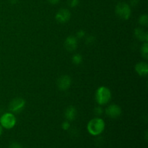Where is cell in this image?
Listing matches in <instances>:
<instances>
[{"mask_svg": "<svg viewBox=\"0 0 148 148\" xmlns=\"http://www.w3.org/2000/svg\"><path fill=\"white\" fill-rule=\"evenodd\" d=\"M106 124L103 120L99 117H95L91 119L87 125V130L92 136H98L103 132Z\"/></svg>", "mask_w": 148, "mask_h": 148, "instance_id": "obj_1", "label": "cell"}, {"mask_svg": "<svg viewBox=\"0 0 148 148\" xmlns=\"http://www.w3.org/2000/svg\"><path fill=\"white\" fill-rule=\"evenodd\" d=\"M95 98L97 103L101 106L106 105L111 99V90L107 87H99L95 92Z\"/></svg>", "mask_w": 148, "mask_h": 148, "instance_id": "obj_2", "label": "cell"}, {"mask_svg": "<svg viewBox=\"0 0 148 148\" xmlns=\"http://www.w3.org/2000/svg\"><path fill=\"white\" fill-rule=\"evenodd\" d=\"M115 12L116 15L121 20H127L131 17V7L125 2L118 3L116 6Z\"/></svg>", "mask_w": 148, "mask_h": 148, "instance_id": "obj_3", "label": "cell"}, {"mask_svg": "<svg viewBox=\"0 0 148 148\" xmlns=\"http://www.w3.org/2000/svg\"><path fill=\"white\" fill-rule=\"evenodd\" d=\"M17 123V119L14 114L11 112L4 113L0 117V124L6 130H11L14 128Z\"/></svg>", "mask_w": 148, "mask_h": 148, "instance_id": "obj_4", "label": "cell"}, {"mask_svg": "<svg viewBox=\"0 0 148 148\" xmlns=\"http://www.w3.org/2000/svg\"><path fill=\"white\" fill-rule=\"evenodd\" d=\"M26 102L23 98H16L13 99L9 105V111L12 114H18L24 109Z\"/></svg>", "mask_w": 148, "mask_h": 148, "instance_id": "obj_5", "label": "cell"}, {"mask_svg": "<svg viewBox=\"0 0 148 148\" xmlns=\"http://www.w3.org/2000/svg\"><path fill=\"white\" fill-rule=\"evenodd\" d=\"M71 18V12L69 10L66 8L60 9L59 11L56 12L55 15V19L59 23L64 24L67 23Z\"/></svg>", "mask_w": 148, "mask_h": 148, "instance_id": "obj_6", "label": "cell"}, {"mask_svg": "<svg viewBox=\"0 0 148 148\" xmlns=\"http://www.w3.org/2000/svg\"><path fill=\"white\" fill-rule=\"evenodd\" d=\"M106 114L111 119H117L121 115V108L116 104H111L105 110Z\"/></svg>", "mask_w": 148, "mask_h": 148, "instance_id": "obj_7", "label": "cell"}, {"mask_svg": "<svg viewBox=\"0 0 148 148\" xmlns=\"http://www.w3.org/2000/svg\"><path fill=\"white\" fill-rule=\"evenodd\" d=\"M71 84L72 79L69 75H62L57 79V87L62 91H65L69 89Z\"/></svg>", "mask_w": 148, "mask_h": 148, "instance_id": "obj_8", "label": "cell"}, {"mask_svg": "<svg viewBox=\"0 0 148 148\" xmlns=\"http://www.w3.org/2000/svg\"><path fill=\"white\" fill-rule=\"evenodd\" d=\"M78 39L74 36H69L64 41V47L66 51L69 52L74 51L77 48Z\"/></svg>", "mask_w": 148, "mask_h": 148, "instance_id": "obj_9", "label": "cell"}, {"mask_svg": "<svg viewBox=\"0 0 148 148\" xmlns=\"http://www.w3.org/2000/svg\"><path fill=\"white\" fill-rule=\"evenodd\" d=\"M134 69L138 75L141 77H145L148 74V64L146 62H140L136 64L134 66Z\"/></svg>", "mask_w": 148, "mask_h": 148, "instance_id": "obj_10", "label": "cell"}, {"mask_svg": "<svg viewBox=\"0 0 148 148\" xmlns=\"http://www.w3.org/2000/svg\"><path fill=\"white\" fill-rule=\"evenodd\" d=\"M134 34L136 38L138 39L140 41L147 42L148 41V33L145 30L141 27H136L134 30Z\"/></svg>", "mask_w": 148, "mask_h": 148, "instance_id": "obj_11", "label": "cell"}, {"mask_svg": "<svg viewBox=\"0 0 148 148\" xmlns=\"http://www.w3.org/2000/svg\"><path fill=\"white\" fill-rule=\"evenodd\" d=\"M77 114V112L76 108L72 106L67 107L64 111V117L68 121H74L76 119Z\"/></svg>", "mask_w": 148, "mask_h": 148, "instance_id": "obj_12", "label": "cell"}, {"mask_svg": "<svg viewBox=\"0 0 148 148\" xmlns=\"http://www.w3.org/2000/svg\"><path fill=\"white\" fill-rule=\"evenodd\" d=\"M72 63L75 64L76 65H79L82 63V61H83V57H82V55L80 53H75L73 55L72 58Z\"/></svg>", "mask_w": 148, "mask_h": 148, "instance_id": "obj_13", "label": "cell"}, {"mask_svg": "<svg viewBox=\"0 0 148 148\" xmlns=\"http://www.w3.org/2000/svg\"><path fill=\"white\" fill-rule=\"evenodd\" d=\"M141 54L145 59H148V43L147 42H143V44L142 45L141 49Z\"/></svg>", "mask_w": 148, "mask_h": 148, "instance_id": "obj_14", "label": "cell"}, {"mask_svg": "<svg viewBox=\"0 0 148 148\" xmlns=\"http://www.w3.org/2000/svg\"><path fill=\"white\" fill-rule=\"evenodd\" d=\"M139 23L141 26H147L148 25V15L147 14H141L139 17Z\"/></svg>", "mask_w": 148, "mask_h": 148, "instance_id": "obj_15", "label": "cell"}, {"mask_svg": "<svg viewBox=\"0 0 148 148\" xmlns=\"http://www.w3.org/2000/svg\"><path fill=\"white\" fill-rule=\"evenodd\" d=\"M95 37L93 36H89L88 37L86 38L85 39V43L87 45L90 46V45H92L95 43Z\"/></svg>", "mask_w": 148, "mask_h": 148, "instance_id": "obj_16", "label": "cell"}, {"mask_svg": "<svg viewBox=\"0 0 148 148\" xmlns=\"http://www.w3.org/2000/svg\"><path fill=\"white\" fill-rule=\"evenodd\" d=\"M85 34H86V32L84 30H79L76 33V36L75 37L77 38V39H82L85 36Z\"/></svg>", "mask_w": 148, "mask_h": 148, "instance_id": "obj_17", "label": "cell"}, {"mask_svg": "<svg viewBox=\"0 0 148 148\" xmlns=\"http://www.w3.org/2000/svg\"><path fill=\"white\" fill-rule=\"evenodd\" d=\"M68 4H69V7L74 8V7H76L79 5V0H69Z\"/></svg>", "mask_w": 148, "mask_h": 148, "instance_id": "obj_18", "label": "cell"}, {"mask_svg": "<svg viewBox=\"0 0 148 148\" xmlns=\"http://www.w3.org/2000/svg\"><path fill=\"white\" fill-rule=\"evenodd\" d=\"M62 130H64V131H67V130H69V128H70V123H69V121H68L67 120L63 121L62 124Z\"/></svg>", "mask_w": 148, "mask_h": 148, "instance_id": "obj_19", "label": "cell"}, {"mask_svg": "<svg viewBox=\"0 0 148 148\" xmlns=\"http://www.w3.org/2000/svg\"><path fill=\"white\" fill-rule=\"evenodd\" d=\"M103 108L101 106H99L98 107H95V108H94V114H95V115L101 116V114H103Z\"/></svg>", "mask_w": 148, "mask_h": 148, "instance_id": "obj_20", "label": "cell"}, {"mask_svg": "<svg viewBox=\"0 0 148 148\" xmlns=\"http://www.w3.org/2000/svg\"><path fill=\"white\" fill-rule=\"evenodd\" d=\"M9 148H23V145L17 142H13L9 145Z\"/></svg>", "mask_w": 148, "mask_h": 148, "instance_id": "obj_21", "label": "cell"}, {"mask_svg": "<svg viewBox=\"0 0 148 148\" xmlns=\"http://www.w3.org/2000/svg\"><path fill=\"white\" fill-rule=\"evenodd\" d=\"M47 1L51 4H56L59 2L60 0H47Z\"/></svg>", "mask_w": 148, "mask_h": 148, "instance_id": "obj_22", "label": "cell"}, {"mask_svg": "<svg viewBox=\"0 0 148 148\" xmlns=\"http://www.w3.org/2000/svg\"><path fill=\"white\" fill-rule=\"evenodd\" d=\"M139 2V0H131V4L133 6L137 5Z\"/></svg>", "mask_w": 148, "mask_h": 148, "instance_id": "obj_23", "label": "cell"}, {"mask_svg": "<svg viewBox=\"0 0 148 148\" xmlns=\"http://www.w3.org/2000/svg\"><path fill=\"white\" fill-rule=\"evenodd\" d=\"M9 1H10V2L11 3V4H16V3H17L18 2V1L19 0H9Z\"/></svg>", "mask_w": 148, "mask_h": 148, "instance_id": "obj_24", "label": "cell"}, {"mask_svg": "<svg viewBox=\"0 0 148 148\" xmlns=\"http://www.w3.org/2000/svg\"><path fill=\"white\" fill-rule=\"evenodd\" d=\"M3 130H4V128H3V127L1 126V124H0V137H1V136L2 135Z\"/></svg>", "mask_w": 148, "mask_h": 148, "instance_id": "obj_25", "label": "cell"}]
</instances>
